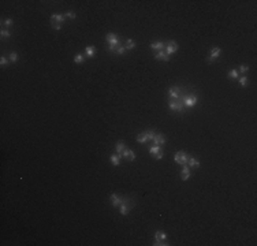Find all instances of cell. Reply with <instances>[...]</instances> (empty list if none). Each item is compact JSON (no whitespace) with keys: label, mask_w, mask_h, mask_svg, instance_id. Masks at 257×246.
<instances>
[{"label":"cell","mask_w":257,"mask_h":246,"mask_svg":"<svg viewBox=\"0 0 257 246\" xmlns=\"http://www.w3.org/2000/svg\"><path fill=\"white\" fill-rule=\"evenodd\" d=\"M105 41L108 44V51L115 54V49L118 47H121V39L116 33H107L105 36Z\"/></svg>","instance_id":"cell-1"},{"label":"cell","mask_w":257,"mask_h":246,"mask_svg":"<svg viewBox=\"0 0 257 246\" xmlns=\"http://www.w3.org/2000/svg\"><path fill=\"white\" fill-rule=\"evenodd\" d=\"M129 201H130V200L127 198V197H123V198H122L121 205H119V213L123 215V216H126V215L130 213L131 208H133V204L129 205Z\"/></svg>","instance_id":"cell-2"},{"label":"cell","mask_w":257,"mask_h":246,"mask_svg":"<svg viewBox=\"0 0 257 246\" xmlns=\"http://www.w3.org/2000/svg\"><path fill=\"white\" fill-rule=\"evenodd\" d=\"M170 100H179L182 98V88L180 86H171L168 89Z\"/></svg>","instance_id":"cell-3"},{"label":"cell","mask_w":257,"mask_h":246,"mask_svg":"<svg viewBox=\"0 0 257 246\" xmlns=\"http://www.w3.org/2000/svg\"><path fill=\"white\" fill-rule=\"evenodd\" d=\"M197 101H198V98H197V96H194V95L182 96V103H183L185 107H189V108L194 107L196 104H197Z\"/></svg>","instance_id":"cell-4"},{"label":"cell","mask_w":257,"mask_h":246,"mask_svg":"<svg viewBox=\"0 0 257 246\" xmlns=\"http://www.w3.org/2000/svg\"><path fill=\"white\" fill-rule=\"evenodd\" d=\"M174 160L177 161L178 164H180V166H187V160H189V157H187L186 152L179 151V152H177V153H175Z\"/></svg>","instance_id":"cell-5"},{"label":"cell","mask_w":257,"mask_h":246,"mask_svg":"<svg viewBox=\"0 0 257 246\" xmlns=\"http://www.w3.org/2000/svg\"><path fill=\"white\" fill-rule=\"evenodd\" d=\"M183 103H182V98L179 100H168V108L172 111H177V112H182L183 111Z\"/></svg>","instance_id":"cell-6"},{"label":"cell","mask_w":257,"mask_h":246,"mask_svg":"<svg viewBox=\"0 0 257 246\" xmlns=\"http://www.w3.org/2000/svg\"><path fill=\"white\" fill-rule=\"evenodd\" d=\"M164 52H166L167 55H172V54H175L178 51V42L177 41H174V40H168V41L166 42V48H164Z\"/></svg>","instance_id":"cell-7"},{"label":"cell","mask_w":257,"mask_h":246,"mask_svg":"<svg viewBox=\"0 0 257 246\" xmlns=\"http://www.w3.org/2000/svg\"><path fill=\"white\" fill-rule=\"evenodd\" d=\"M64 19H66V17L62 14H52V17H51V26L52 25H63L64 23Z\"/></svg>","instance_id":"cell-8"},{"label":"cell","mask_w":257,"mask_h":246,"mask_svg":"<svg viewBox=\"0 0 257 246\" xmlns=\"http://www.w3.org/2000/svg\"><path fill=\"white\" fill-rule=\"evenodd\" d=\"M122 198H123V197L119 196V194H116V193H112V194L109 196V200H111V204H112L114 208H118L119 205H121Z\"/></svg>","instance_id":"cell-9"},{"label":"cell","mask_w":257,"mask_h":246,"mask_svg":"<svg viewBox=\"0 0 257 246\" xmlns=\"http://www.w3.org/2000/svg\"><path fill=\"white\" fill-rule=\"evenodd\" d=\"M220 54H222V49H220V47H213L212 51H211L209 58H208V62H213V60H216L219 56H220Z\"/></svg>","instance_id":"cell-10"},{"label":"cell","mask_w":257,"mask_h":246,"mask_svg":"<svg viewBox=\"0 0 257 246\" xmlns=\"http://www.w3.org/2000/svg\"><path fill=\"white\" fill-rule=\"evenodd\" d=\"M166 135L164 134H156L155 135V138H153V144L155 145H157V146H163L164 144H166Z\"/></svg>","instance_id":"cell-11"},{"label":"cell","mask_w":257,"mask_h":246,"mask_svg":"<svg viewBox=\"0 0 257 246\" xmlns=\"http://www.w3.org/2000/svg\"><path fill=\"white\" fill-rule=\"evenodd\" d=\"M122 157H124V159L129 160V161H133V160H136V153H134V151L126 148L123 151V153H122Z\"/></svg>","instance_id":"cell-12"},{"label":"cell","mask_w":257,"mask_h":246,"mask_svg":"<svg viewBox=\"0 0 257 246\" xmlns=\"http://www.w3.org/2000/svg\"><path fill=\"white\" fill-rule=\"evenodd\" d=\"M155 59L156 60H163V62H168L170 56L164 52V51H157V54L155 55Z\"/></svg>","instance_id":"cell-13"},{"label":"cell","mask_w":257,"mask_h":246,"mask_svg":"<svg viewBox=\"0 0 257 246\" xmlns=\"http://www.w3.org/2000/svg\"><path fill=\"white\" fill-rule=\"evenodd\" d=\"M189 178H190V170H189V167H187V166H183L182 171H180V179L185 182V181H187Z\"/></svg>","instance_id":"cell-14"},{"label":"cell","mask_w":257,"mask_h":246,"mask_svg":"<svg viewBox=\"0 0 257 246\" xmlns=\"http://www.w3.org/2000/svg\"><path fill=\"white\" fill-rule=\"evenodd\" d=\"M148 141H149V138H148V133L146 131H144V133L137 135V142L138 144H146Z\"/></svg>","instance_id":"cell-15"},{"label":"cell","mask_w":257,"mask_h":246,"mask_svg":"<svg viewBox=\"0 0 257 246\" xmlns=\"http://www.w3.org/2000/svg\"><path fill=\"white\" fill-rule=\"evenodd\" d=\"M121 159H122V154H118V153L109 156V160H111V163H112L115 167H118L119 164H121Z\"/></svg>","instance_id":"cell-16"},{"label":"cell","mask_w":257,"mask_h":246,"mask_svg":"<svg viewBox=\"0 0 257 246\" xmlns=\"http://www.w3.org/2000/svg\"><path fill=\"white\" fill-rule=\"evenodd\" d=\"M164 48H166V42H163V41L152 42L151 44V49H155V51H163Z\"/></svg>","instance_id":"cell-17"},{"label":"cell","mask_w":257,"mask_h":246,"mask_svg":"<svg viewBox=\"0 0 257 246\" xmlns=\"http://www.w3.org/2000/svg\"><path fill=\"white\" fill-rule=\"evenodd\" d=\"M200 161L196 159V157H190L187 160V167H192V168H200Z\"/></svg>","instance_id":"cell-18"},{"label":"cell","mask_w":257,"mask_h":246,"mask_svg":"<svg viewBox=\"0 0 257 246\" xmlns=\"http://www.w3.org/2000/svg\"><path fill=\"white\" fill-rule=\"evenodd\" d=\"M126 149V144L123 142V141H118V142L115 144V151L118 154H122L123 153V151Z\"/></svg>","instance_id":"cell-19"},{"label":"cell","mask_w":257,"mask_h":246,"mask_svg":"<svg viewBox=\"0 0 257 246\" xmlns=\"http://www.w3.org/2000/svg\"><path fill=\"white\" fill-rule=\"evenodd\" d=\"M85 52H86V56L88 58H93L96 54V48L93 47V45H88V47L85 48Z\"/></svg>","instance_id":"cell-20"},{"label":"cell","mask_w":257,"mask_h":246,"mask_svg":"<svg viewBox=\"0 0 257 246\" xmlns=\"http://www.w3.org/2000/svg\"><path fill=\"white\" fill-rule=\"evenodd\" d=\"M167 235L164 231H156L155 232V241H166Z\"/></svg>","instance_id":"cell-21"},{"label":"cell","mask_w":257,"mask_h":246,"mask_svg":"<svg viewBox=\"0 0 257 246\" xmlns=\"http://www.w3.org/2000/svg\"><path fill=\"white\" fill-rule=\"evenodd\" d=\"M124 48H126V49H129V51L134 49V48H136V41H134V40H131V39H129V40L126 41V45H124Z\"/></svg>","instance_id":"cell-22"},{"label":"cell","mask_w":257,"mask_h":246,"mask_svg":"<svg viewBox=\"0 0 257 246\" xmlns=\"http://www.w3.org/2000/svg\"><path fill=\"white\" fill-rule=\"evenodd\" d=\"M227 75H228V78H231V79H238V78H240V74H238V71H237L235 68L230 70Z\"/></svg>","instance_id":"cell-23"},{"label":"cell","mask_w":257,"mask_h":246,"mask_svg":"<svg viewBox=\"0 0 257 246\" xmlns=\"http://www.w3.org/2000/svg\"><path fill=\"white\" fill-rule=\"evenodd\" d=\"M83 60H85V55H82V54H77L74 56V63H77V64H81Z\"/></svg>","instance_id":"cell-24"},{"label":"cell","mask_w":257,"mask_h":246,"mask_svg":"<svg viewBox=\"0 0 257 246\" xmlns=\"http://www.w3.org/2000/svg\"><path fill=\"white\" fill-rule=\"evenodd\" d=\"M238 81H240V83H241V86H242V88H246V86L249 85V79H248V77H245V75L240 77V78H238Z\"/></svg>","instance_id":"cell-25"},{"label":"cell","mask_w":257,"mask_h":246,"mask_svg":"<svg viewBox=\"0 0 257 246\" xmlns=\"http://www.w3.org/2000/svg\"><path fill=\"white\" fill-rule=\"evenodd\" d=\"M18 58H19V56H18V54H17V52H11V54L8 55V60H10V62H11V63H15V62H17V60H18Z\"/></svg>","instance_id":"cell-26"},{"label":"cell","mask_w":257,"mask_h":246,"mask_svg":"<svg viewBox=\"0 0 257 246\" xmlns=\"http://www.w3.org/2000/svg\"><path fill=\"white\" fill-rule=\"evenodd\" d=\"M160 151H161V148H160V146H157V145L149 148V153H151V154H156V153H159Z\"/></svg>","instance_id":"cell-27"},{"label":"cell","mask_w":257,"mask_h":246,"mask_svg":"<svg viewBox=\"0 0 257 246\" xmlns=\"http://www.w3.org/2000/svg\"><path fill=\"white\" fill-rule=\"evenodd\" d=\"M124 52H126V48L122 47V45H121V47H118V48L115 49V54H116V55H123Z\"/></svg>","instance_id":"cell-28"},{"label":"cell","mask_w":257,"mask_h":246,"mask_svg":"<svg viewBox=\"0 0 257 246\" xmlns=\"http://www.w3.org/2000/svg\"><path fill=\"white\" fill-rule=\"evenodd\" d=\"M248 71H249V66H246V64H241V66H240V73H242V74H246Z\"/></svg>","instance_id":"cell-29"},{"label":"cell","mask_w":257,"mask_h":246,"mask_svg":"<svg viewBox=\"0 0 257 246\" xmlns=\"http://www.w3.org/2000/svg\"><path fill=\"white\" fill-rule=\"evenodd\" d=\"M64 17H66V18H70V19H75V17H77V15H75L74 11H67L64 14Z\"/></svg>","instance_id":"cell-30"},{"label":"cell","mask_w":257,"mask_h":246,"mask_svg":"<svg viewBox=\"0 0 257 246\" xmlns=\"http://www.w3.org/2000/svg\"><path fill=\"white\" fill-rule=\"evenodd\" d=\"M0 34H2V37H3V39H10V37H11V33H10L8 30H2V32H0Z\"/></svg>","instance_id":"cell-31"},{"label":"cell","mask_w":257,"mask_h":246,"mask_svg":"<svg viewBox=\"0 0 257 246\" xmlns=\"http://www.w3.org/2000/svg\"><path fill=\"white\" fill-rule=\"evenodd\" d=\"M12 23H14V21H12L11 18H7L6 21L3 22V25H4L6 27H11V26H12Z\"/></svg>","instance_id":"cell-32"},{"label":"cell","mask_w":257,"mask_h":246,"mask_svg":"<svg viewBox=\"0 0 257 246\" xmlns=\"http://www.w3.org/2000/svg\"><path fill=\"white\" fill-rule=\"evenodd\" d=\"M146 133H148V138H149V141H153V138H155V135H156V133H155L153 130H146Z\"/></svg>","instance_id":"cell-33"},{"label":"cell","mask_w":257,"mask_h":246,"mask_svg":"<svg viewBox=\"0 0 257 246\" xmlns=\"http://www.w3.org/2000/svg\"><path fill=\"white\" fill-rule=\"evenodd\" d=\"M163 157H164V152H163V151H160L159 153L155 154V159H156V160H161Z\"/></svg>","instance_id":"cell-34"},{"label":"cell","mask_w":257,"mask_h":246,"mask_svg":"<svg viewBox=\"0 0 257 246\" xmlns=\"http://www.w3.org/2000/svg\"><path fill=\"white\" fill-rule=\"evenodd\" d=\"M153 245L155 246H167L168 243H166V241H155Z\"/></svg>","instance_id":"cell-35"},{"label":"cell","mask_w":257,"mask_h":246,"mask_svg":"<svg viewBox=\"0 0 257 246\" xmlns=\"http://www.w3.org/2000/svg\"><path fill=\"white\" fill-rule=\"evenodd\" d=\"M8 62H10V60H7V58H6V56H2V59H0V66H6V64H8Z\"/></svg>","instance_id":"cell-36"},{"label":"cell","mask_w":257,"mask_h":246,"mask_svg":"<svg viewBox=\"0 0 257 246\" xmlns=\"http://www.w3.org/2000/svg\"><path fill=\"white\" fill-rule=\"evenodd\" d=\"M52 27H53L55 30H60L63 26H62V25H52Z\"/></svg>","instance_id":"cell-37"}]
</instances>
